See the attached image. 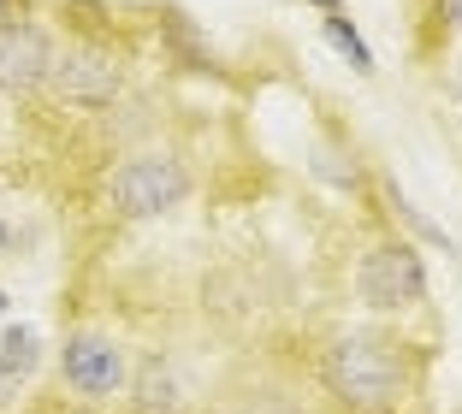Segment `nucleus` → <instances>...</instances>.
Instances as JSON below:
<instances>
[{"label": "nucleus", "mask_w": 462, "mask_h": 414, "mask_svg": "<svg viewBox=\"0 0 462 414\" xmlns=\"http://www.w3.org/2000/svg\"><path fill=\"white\" fill-rule=\"evenodd\" d=\"M320 379L344 414H397L415 391V355L403 337L344 332L320 355Z\"/></svg>", "instance_id": "obj_1"}, {"label": "nucleus", "mask_w": 462, "mask_h": 414, "mask_svg": "<svg viewBox=\"0 0 462 414\" xmlns=\"http://www.w3.org/2000/svg\"><path fill=\"white\" fill-rule=\"evenodd\" d=\"M356 296L367 314H403L427 296V261L409 237H374L356 261Z\"/></svg>", "instance_id": "obj_2"}, {"label": "nucleus", "mask_w": 462, "mask_h": 414, "mask_svg": "<svg viewBox=\"0 0 462 414\" xmlns=\"http://www.w3.org/2000/svg\"><path fill=\"white\" fill-rule=\"evenodd\" d=\"M184 196H190V172H184V161L154 154V148H149V154H125V161L113 166V178H107V207L119 219H131V225L172 214Z\"/></svg>", "instance_id": "obj_3"}, {"label": "nucleus", "mask_w": 462, "mask_h": 414, "mask_svg": "<svg viewBox=\"0 0 462 414\" xmlns=\"http://www.w3.org/2000/svg\"><path fill=\"white\" fill-rule=\"evenodd\" d=\"M131 379V355L113 344L107 332H71L60 344V385L83 402H107Z\"/></svg>", "instance_id": "obj_4"}, {"label": "nucleus", "mask_w": 462, "mask_h": 414, "mask_svg": "<svg viewBox=\"0 0 462 414\" xmlns=\"http://www.w3.org/2000/svg\"><path fill=\"white\" fill-rule=\"evenodd\" d=\"M48 89H54L60 101H71V107H107V101H119V89H125V66H119L113 48H101V41H66V48L54 54Z\"/></svg>", "instance_id": "obj_5"}, {"label": "nucleus", "mask_w": 462, "mask_h": 414, "mask_svg": "<svg viewBox=\"0 0 462 414\" xmlns=\"http://www.w3.org/2000/svg\"><path fill=\"white\" fill-rule=\"evenodd\" d=\"M54 36L42 18H13V24H0V89L6 95H36L42 83L54 78Z\"/></svg>", "instance_id": "obj_6"}, {"label": "nucleus", "mask_w": 462, "mask_h": 414, "mask_svg": "<svg viewBox=\"0 0 462 414\" xmlns=\"http://www.w3.org/2000/svg\"><path fill=\"white\" fill-rule=\"evenodd\" d=\"M136 414H178V373H172V361L149 355L143 367H136Z\"/></svg>", "instance_id": "obj_7"}, {"label": "nucleus", "mask_w": 462, "mask_h": 414, "mask_svg": "<svg viewBox=\"0 0 462 414\" xmlns=\"http://www.w3.org/2000/svg\"><path fill=\"white\" fill-rule=\"evenodd\" d=\"M36 355H42L36 326H13V332H6V344H0V379H6V385L30 379V373H36Z\"/></svg>", "instance_id": "obj_8"}, {"label": "nucleus", "mask_w": 462, "mask_h": 414, "mask_svg": "<svg viewBox=\"0 0 462 414\" xmlns=\"http://www.w3.org/2000/svg\"><path fill=\"white\" fill-rule=\"evenodd\" d=\"M320 24H327V41H332V48H338L344 60H350L356 71H374V48H367V41L356 36L350 13H327V18H320Z\"/></svg>", "instance_id": "obj_9"}, {"label": "nucleus", "mask_w": 462, "mask_h": 414, "mask_svg": "<svg viewBox=\"0 0 462 414\" xmlns=\"http://www.w3.org/2000/svg\"><path fill=\"white\" fill-rule=\"evenodd\" d=\"M385 201H392V207H397V219H403V225H409V231H415V237H421V243H433V249H450V237H445V231H439V225H433V219H427V214H421V207H415V201H409V196H403V189H397V184H392V178H385Z\"/></svg>", "instance_id": "obj_10"}, {"label": "nucleus", "mask_w": 462, "mask_h": 414, "mask_svg": "<svg viewBox=\"0 0 462 414\" xmlns=\"http://www.w3.org/2000/svg\"><path fill=\"white\" fill-rule=\"evenodd\" d=\"M427 30H433V36H427L421 48H433L439 36H462V0H427Z\"/></svg>", "instance_id": "obj_11"}, {"label": "nucleus", "mask_w": 462, "mask_h": 414, "mask_svg": "<svg viewBox=\"0 0 462 414\" xmlns=\"http://www.w3.org/2000/svg\"><path fill=\"white\" fill-rule=\"evenodd\" d=\"M439 83H445V95L462 107V54H450L445 66H439Z\"/></svg>", "instance_id": "obj_12"}, {"label": "nucleus", "mask_w": 462, "mask_h": 414, "mask_svg": "<svg viewBox=\"0 0 462 414\" xmlns=\"http://www.w3.org/2000/svg\"><path fill=\"white\" fill-rule=\"evenodd\" d=\"M13 18H24V0H0V24H13Z\"/></svg>", "instance_id": "obj_13"}, {"label": "nucleus", "mask_w": 462, "mask_h": 414, "mask_svg": "<svg viewBox=\"0 0 462 414\" xmlns=\"http://www.w3.org/2000/svg\"><path fill=\"white\" fill-rule=\"evenodd\" d=\"M309 6H320V13H344L338 0H309Z\"/></svg>", "instance_id": "obj_14"}, {"label": "nucleus", "mask_w": 462, "mask_h": 414, "mask_svg": "<svg viewBox=\"0 0 462 414\" xmlns=\"http://www.w3.org/2000/svg\"><path fill=\"white\" fill-rule=\"evenodd\" d=\"M0 314H6V290H0Z\"/></svg>", "instance_id": "obj_15"}, {"label": "nucleus", "mask_w": 462, "mask_h": 414, "mask_svg": "<svg viewBox=\"0 0 462 414\" xmlns=\"http://www.w3.org/2000/svg\"><path fill=\"white\" fill-rule=\"evenodd\" d=\"M0 243H6V225H0Z\"/></svg>", "instance_id": "obj_16"}]
</instances>
